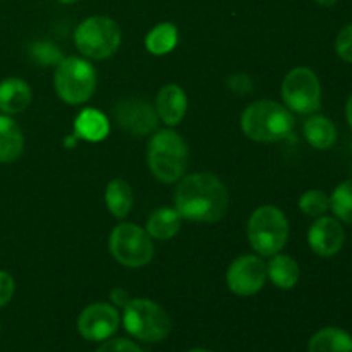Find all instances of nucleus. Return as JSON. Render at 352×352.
<instances>
[{
	"instance_id": "nucleus-14",
	"label": "nucleus",
	"mask_w": 352,
	"mask_h": 352,
	"mask_svg": "<svg viewBox=\"0 0 352 352\" xmlns=\"http://www.w3.org/2000/svg\"><path fill=\"white\" fill-rule=\"evenodd\" d=\"M188 110V96L177 85H167L158 91L157 116L168 126H177Z\"/></svg>"
},
{
	"instance_id": "nucleus-6",
	"label": "nucleus",
	"mask_w": 352,
	"mask_h": 352,
	"mask_svg": "<svg viewBox=\"0 0 352 352\" xmlns=\"http://www.w3.org/2000/svg\"><path fill=\"white\" fill-rule=\"evenodd\" d=\"M74 41L82 55L102 60L116 54L120 47V28L110 17H88L76 30Z\"/></svg>"
},
{
	"instance_id": "nucleus-17",
	"label": "nucleus",
	"mask_w": 352,
	"mask_h": 352,
	"mask_svg": "<svg viewBox=\"0 0 352 352\" xmlns=\"http://www.w3.org/2000/svg\"><path fill=\"white\" fill-rule=\"evenodd\" d=\"M109 129L110 126L107 117L102 112L93 109L82 110L74 122L76 136L86 141H93V143L105 140Z\"/></svg>"
},
{
	"instance_id": "nucleus-3",
	"label": "nucleus",
	"mask_w": 352,
	"mask_h": 352,
	"mask_svg": "<svg viewBox=\"0 0 352 352\" xmlns=\"http://www.w3.org/2000/svg\"><path fill=\"white\" fill-rule=\"evenodd\" d=\"M148 165L162 182H175L188 167V146L174 131H160L148 146Z\"/></svg>"
},
{
	"instance_id": "nucleus-28",
	"label": "nucleus",
	"mask_w": 352,
	"mask_h": 352,
	"mask_svg": "<svg viewBox=\"0 0 352 352\" xmlns=\"http://www.w3.org/2000/svg\"><path fill=\"white\" fill-rule=\"evenodd\" d=\"M96 352H141L140 347L134 342L126 339H113L109 342L103 344L102 347H98Z\"/></svg>"
},
{
	"instance_id": "nucleus-11",
	"label": "nucleus",
	"mask_w": 352,
	"mask_h": 352,
	"mask_svg": "<svg viewBox=\"0 0 352 352\" xmlns=\"http://www.w3.org/2000/svg\"><path fill=\"white\" fill-rule=\"evenodd\" d=\"M119 313L116 308L105 302H96L88 306L79 315L78 330L85 339L98 342V340L109 339L116 330L119 329Z\"/></svg>"
},
{
	"instance_id": "nucleus-33",
	"label": "nucleus",
	"mask_w": 352,
	"mask_h": 352,
	"mask_svg": "<svg viewBox=\"0 0 352 352\" xmlns=\"http://www.w3.org/2000/svg\"><path fill=\"white\" fill-rule=\"evenodd\" d=\"M315 2L320 3V6H323V7H332V6H336L337 0H315Z\"/></svg>"
},
{
	"instance_id": "nucleus-34",
	"label": "nucleus",
	"mask_w": 352,
	"mask_h": 352,
	"mask_svg": "<svg viewBox=\"0 0 352 352\" xmlns=\"http://www.w3.org/2000/svg\"><path fill=\"white\" fill-rule=\"evenodd\" d=\"M58 2H62V3H74V2H78V0H58Z\"/></svg>"
},
{
	"instance_id": "nucleus-5",
	"label": "nucleus",
	"mask_w": 352,
	"mask_h": 352,
	"mask_svg": "<svg viewBox=\"0 0 352 352\" xmlns=\"http://www.w3.org/2000/svg\"><path fill=\"white\" fill-rule=\"evenodd\" d=\"M124 327L143 342H160L170 333V318L150 299H131L124 306Z\"/></svg>"
},
{
	"instance_id": "nucleus-15",
	"label": "nucleus",
	"mask_w": 352,
	"mask_h": 352,
	"mask_svg": "<svg viewBox=\"0 0 352 352\" xmlns=\"http://www.w3.org/2000/svg\"><path fill=\"white\" fill-rule=\"evenodd\" d=\"M31 102V89L23 79L9 78L0 82V110L3 113H19Z\"/></svg>"
},
{
	"instance_id": "nucleus-31",
	"label": "nucleus",
	"mask_w": 352,
	"mask_h": 352,
	"mask_svg": "<svg viewBox=\"0 0 352 352\" xmlns=\"http://www.w3.org/2000/svg\"><path fill=\"white\" fill-rule=\"evenodd\" d=\"M124 296H126V292L124 291H119V289H117V291H113V301L117 302V305H122V306H126L127 302L131 301H127V299H124Z\"/></svg>"
},
{
	"instance_id": "nucleus-25",
	"label": "nucleus",
	"mask_w": 352,
	"mask_h": 352,
	"mask_svg": "<svg viewBox=\"0 0 352 352\" xmlns=\"http://www.w3.org/2000/svg\"><path fill=\"white\" fill-rule=\"evenodd\" d=\"M299 208L308 217H316L318 219V217H322L330 208V198L323 191L311 189V191L305 192L301 196V199H299Z\"/></svg>"
},
{
	"instance_id": "nucleus-4",
	"label": "nucleus",
	"mask_w": 352,
	"mask_h": 352,
	"mask_svg": "<svg viewBox=\"0 0 352 352\" xmlns=\"http://www.w3.org/2000/svg\"><path fill=\"white\" fill-rule=\"evenodd\" d=\"M248 237L261 256H274L289 239V222L284 213L272 205L254 210L248 222Z\"/></svg>"
},
{
	"instance_id": "nucleus-1",
	"label": "nucleus",
	"mask_w": 352,
	"mask_h": 352,
	"mask_svg": "<svg viewBox=\"0 0 352 352\" xmlns=\"http://www.w3.org/2000/svg\"><path fill=\"white\" fill-rule=\"evenodd\" d=\"M175 210L192 222H219L229 212V192L210 172L191 174L177 186Z\"/></svg>"
},
{
	"instance_id": "nucleus-22",
	"label": "nucleus",
	"mask_w": 352,
	"mask_h": 352,
	"mask_svg": "<svg viewBox=\"0 0 352 352\" xmlns=\"http://www.w3.org/2000/svg\"><path fill=\"white\" fill-rule=\"evenodd\" d=\"M305 136L316 150H327L337 140V129L332 120L323 116H313L305 124Z\"/></svg>"
},
{
	"instance_id": "nucleus-9",
	"label": "nucleus",
	"mask_w": 352,
	"mask_h": 352,
	"mask_svg": "<svg viewBox=\"0 0 352 352\" xmlns=\"http://www.w3.org/2000/svg\"><path fill=\"white\" fill-rule=\"evenodd\" d=\"M285 105L299 113H313L322 103V86L315 72L308 67H296L282 82Z\"/></svg>"
},
{
	"instance_id": "nucleus-7",
	"label": "nucleus",
	"mask_w": 352,
	"mask_h": 352,
	"mask_svg": "<svg viewBox=\"0 0 352 352\" xmlns=\"http://www.w3.org/2000/svg\"><path fill=\"white\" fill-rule=\"evenodd\" d=\"M96 88V72L89 62L78 57L62 58L55 71V89L64 102L76 105L91 98Z\"/></svg>"
},
{
	"instance_id": "nucleus-2",
	"label": "nucleus",
	"mask_w": 352,
	"mask_h": 352,
	"mask_svg": "<svg viewBox=\"0 0 352 352\" xmlns=\"http://www.w3.org/2000/svg\"><path fill=\"white\" fill-rule=\"evenodd\" d=\"M241 127L248 138L260 143H272L287 138L294 129V117L285 107L272 100H260L241 116Z\"/></svg>"
},
{
	"instance_id": "nucleus-19",
	"label": "nucleus",
	"mask_w": 352,
	"mask_h": 352,
	"mask_svg": "<svg viewBox=\"0 0 352 352\" xmlns=\"http://www.w3.org/2000/svg\"><path fill=\"white\" fill-rule=\"evenodd\" d=\"M105 203L116 219H126L134 203L131 186L124 179H113L105 191Z\"/></svg>"
},
{
	"instance_id": "nucleus-12",
	"label": "nucleus",
	"mask_w": 352,
	"mask_h": 352,
	"mask_svg": "<svg viewBox=\"0 0 352 352\" xmlns=\"http://www.w3.org/2000/svg\"><path fill=\"white\" fill-rule=\"evenodd\" d=\"M116 119L126 133L144 136L157 129L158 116L150 103L140 98H126L116 107Z\"/></svg>"
},
{
	"instance_id": "nucleus-32",
	"label": "nucleus",
	"mask_w": 352,
	"mask_h": 352,
	"mask_svg": "<svg viewBox=\"0 0 352 352\" xmlns=\"http://www.w3.org/2000/svg\"><path fill=\"white\" fill-rule=\"evenodd\" d=\"M346 116H347V120H349V124H351V127H352V95H351V98L347 100Z\"/></svg>"
},
{
	"instance_id": "nucleus-20",
	"label": "nucleus",
	"mask_w": 352,
	"mask_h": 352,
	"mask_svg": "<svg viewBox=\"0 0 352 352\" xmlns=\"http://www.w3.org/2000/svg\"><path fill=\"white\" fill-rule=\"evenodd\" d=\"M182 217L177 210L174 208H162L157 210L153 215L148 219L146 232L148 236L155 239H170L181 229Z\"/></svg>"
},
{
	"instance_id": "nucleus-26",
	"label": "nucleus",
	"mask_w": 352,
	"mask_h": 352,
	"mask_svg": "<svg viewBox=\"0 0 352 352\" xmlns=\"http://www.w3.org/2000/svg\"><path fill=\"white\" fill-rule=\"evenodd\" d=\"M31 55L34 57V60L43 65L60 64L62 62V54L58 52V48L54 47L52 43H47V41H38V43H34L31 47Z\"/></svg>"
},
{
	"instance_id": "nucleus-13",
	"label": "nucleus",
	"mask_w": 352,
	"mask_h": 352,
	"mask_svg": "<svg viewBox=\"0 0 352 352\" xmlns=\"http://www.w3.org/2000/svg\"><path fill=\"white\" fill-rule=\"evenodd\" d=\"M344 239L346 234L342 226L330 217H318L308 234L309 248L323 258H330L339 253L344 246Z\"/></svg>"
},
{
	"instance_id": "nucleus-29",
	"label": "nucleus",
	"mask_w": 352,
	"mask_h": 352,
	"mask_svg": "<svg viewBox=\"0 0 352 352\" xmlns=\"http://www.w3.org/2000/svg\"><path fill=\"white\" fill-rule=\"evenodd\" d=\"M14 294V278L7 272L0 270V308L6 306L12 299Z\"/></svg>"
},
{
	"instance_id": "nucleus-16",
	"label": "nucleus",
	"mask_w": 352,
	"mask_h": 352,
	"mask_svg": "<svg viewBox=\"0 0 352 352\" xmlns=\"http://www.w3.org/2000/svg\"><path fill=\"white\" fill-rule=\"evenodd\" d=\"M24 138L10 117L0 116V164H10L23 153Z\"/></svg>"
},
{
	"instance_id": "nucleus-10",
	"label": "nucleus",
	"mask_w": 352,
	"mask_h": 352,
	"mask_svg": "<svg viewBox=\"0 0 352 352\" xmlns=\"http://www.w3.org/2000/svg\"><path fill=\"white\" fill-rule=\"evenodd\" d=\"M267 265L253 254L239 256L227 270V285L237 296H253L263 289L267 282Z\"/></svg>"
},
{
	"instance_id": "nucleus-24",
	"label": "nucleus",
	"mask_w": 352,
	"mask_h": 352,
	"mask_svg": "<svg viewBox=\"0 0 352 352\" xmlns=\"http://www.w3.org/2000/svg\"><path fill=\"white\" fill-rule=\"evenodd\" d=\"M330 208L340 220L352 223V179L342 182L333 191L332 198H330Z\"/></svg>"
},
{
	"instance_id": "nucleus-23",
	"label": "nucleus",
	"mask_w": 352,
	"mask_h": 352,
	"mask_svg": "<svg viewBox=\"0 0 352 352\" xmlns=\"http://www.w3.org/2000/svg\"><path fill=\"white\" fill-rule=\"evenodd\" d=\"M179 40V31L175 24L172 23H160L146 34V45L148 52L153 55H165L168 52L174 50Z\"/></svg>"
},
{
	"instance_id": "nucleus-30",
	"label": "nucleus",
	"mask_w": 352,
	"mask_h": 352,
	"mask_svg": "<svg viewBox=\"0 0 352 352\" xmlns=\"http://www.w3.org/2000/svg\"><path fill=\"white\" fill-rule=\"evenodd\" d=\"M229 85H230V88L237 93H250L251 89H253V82H251V79L244 74L232 76L229 81Z\"/></svg>"
},
{
	"instance_id": "nucleus-27",
	"label": "nucleus",
	"mask_w": 352,
	"mask_h": 352,
	"mask_svg": "<svg viewBox=\"0 0 352 352\" xmlns=\"http://www.w3.org/2000/svg\"><path fill=\"white\" fill-rule=\"evenodd\" d=\"M336 50L342 60L352 64V24L344 28L336 40Z\"/></svg>"
},
{
	"instance_id": "nucleus-18",
	"label": "nucleus",
	"mask_w": 352,
	"mask_h": 352,
	"mask_svg": "<svg viewBox=\"0 0 352 352\" xmlns=\"http://www.w3.org/2000/svg\"><path fill=\"white\" fill-rule=\"evenodd\" d=\"M267 275L278 289H292L299 280V265L287 254H274L267 265Z\"/></svg>"
},
{
	"instance_id": "nucleus-8",
	"label": "nucleus",
	"mask_w": 352,
	"mask_h": 352,
	"mask_svg": "<svg viewBox=\"0 0 352 352\" xmlns=\"http://www.w3.org/2000/svg\"><path fill=\"white\" fill-rule=\"evenodd\" d=\"M110 251L124 267H144L153 258V244L146 230L134 223H120L110 236Z\"/></svg>"
},
{
	"instance_id": "nucleus-35",
	"label": "nucleus",
	"mask_w": 352,
	"mask_h": 352,
	"mask_svg": "<svg viewBox=\"0 0 352 352\" xmlns=\"http://www.w3.org/2000/svg\"><path fill=\"white\" fill-rule=\"evenodd\" d=\"M189 352H210V351H203V349H195V351H189Z\"/></svg>"
},
{
	"instance_id": "nucleus-21",
	"label": "nucleus",
	"mask_w": 352,
	"mask_h": 352,
	"mask_svg": "<svg viewBox=\"0 0 352 352\" xmlns=\"http://www.w3.org/2000/svg\"><path fill=\"white\" fill-rule=\"evenodd\" d=\"M309 352H352V337L340 329H323L309 340Z\"/></svg>"
}]
</instances>
